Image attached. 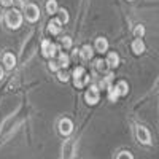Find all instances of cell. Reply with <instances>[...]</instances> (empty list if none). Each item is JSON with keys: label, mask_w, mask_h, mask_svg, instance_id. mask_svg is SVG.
I'll use <instances>...</instances> for the list:
<instances>
[{"label": "cell", "mask_w": 159, "mask_h": 159, "mask_svg": "<svg viewBox=\"0 0 159 159\" xmlns=\"http://www.w3.org/2000/svg\"><path fill=\"white\" fill-rule=\"evenodd\" d=\"M5 22H7V25L10 29H18L22 24V15L18 10H10L5 15Z\"/></svg>", "instance_id": "cell-1"}, {"label": "cell", "mask_w": 159, "mask_h": 159, "mask_svg": "<svg viewBox=\"0 0 159 159\" xmlns=\"http://www.w3.org/2000/svg\"><path fill=\"white\" fill-rule=\"evenodd\" d=\"M24 13H25V18H27V21H30V22H35V21L40 19V8H38L35 3L24 5Z\"/></svg>", "instance_id": "cell-2"}, {"label": "cell", "mask_w": 159, "mask_h": 159, "mask_svg": "<svg viewBox=\"0 0 159 159\" xmlns=\"http://www.w3.org/2000/svg\"><path fill=\"white\" fill-rule=\"evenodd\" d=\"M135 135H137V140L143 145H151V134L147 127L143 126H137L135 127Z\"/></svg>", "instance_id": "cell-3"}, {"label": "cell", "mask_w": 159, "mask_h": 159, "mask_svg": "<svg viewBox=\"0 0 159 159\" xmlns=\"http://www.w3.org/2000/svg\"><path fill=\"white\" fill-rule=\"evenodd\" d=\"M42 52H43L45 57L52 59V57L57 54V45L51 43L49 40H43V42H42Z\"/></svg>", "instance_id": "cell-4"}, {"label": "cell", "mask_w": 159, "mask_h": 159, "mask_svg": "<svg viewBox=\"0 0 159 159\" xmlns=\"http://www.w3.org/2000/svg\"><path fill=\"white\" fill-rule=\"evenodd\" d=\"M84 99H86V102H88L89 105H96V103L99 102V99H100L99 88H97L96 84L89 86V89L86 91V94H84Z\"/></svg>", "instance_id": "cell-5"}, {"label": "cell", "mask_w": 159, "mask_h": 159, "mask_svg": "<svg viewBox=\"0 0 159 159\" xmlns=\"http://www.w3.org/2000/svg\"><path fill=\"white\" fill-rule=\"evenodd\" d=\"M72 130H73V123L69 118H62L59 121V132L62 135H70Z\"/></svg>", "instance_id": "cell-6"}, {"label": "cell", "mask_w": 159, "mask_h": 159, "mask_svg": "<svg viewBox=\"0 0 159 159\" xmlns=\"http://www.w3.org/2000/svg\"><path fill=\"white\" fill-rule=\"evenodd\" d=\"M78 56L81 57V61H84V62H86V61H91L92 56H94V49H92L91 45H84L81 49H80Z\"/></svg>", "instance_id": "cell-7"}, {"label": "cell", "mask_w": 159, "mask_h": 159, "mask_svg": "<svg viewBox=\"0 0 159 159\" xmlns=\"http://www.w3.org/2000/svg\"><path fill=\"white\" fill-rule=\"evenodd\" d=\"M48 30H49L52 35H57V34H61V30H62V22H61L57 18L51 19V21H49V24H48Z\"/></svg>", "instance_id": "cell-8"}, {"label": "cell", "mask_w": 159, "mask_h": 159, "mask_svg": "<svg viewBox=\"0 0 159 159\" xmlns=\"http://www.w3.org/2000/svg\"><path fill=\"white\" fill-rule=\"evenodd\" d=\"M3 64H5V67L8 70H13L15 69V65H16V57L13 52H5L3 54Z\"/></svg>", "instance_id": "cell-9"}, {"label": "cell", "mask_w": 159, "mask_h": 159, "mask_svg": "<svg viewBox=\"0 0 159 159\" xmlns=\"http://www.w3.org/2000/svg\"><path fill=\"white\" fill-rule=\"evenodd\" d=\"M105 62H107V65H108V67L110 69H116L118 67V65H119V56H118V52H108V56H107V61H105Z\"/></svg>", "instance_id": "cell-10"}, {"label": "cell", "mask_w": 159, "mask_h": 159, "mask_svg": "<svg viewBox=\"0 0 159 159\" xmlns=\"http://www.w3.org/2000/svg\"><path fill=\"white\" fill-rule=\"evenodd\" d=\"M132 51H134V54H142V52H145V43L142 38H135L134 42H132Z\"/></svg>", "instance_id": "cell-11"}, {"label": "cell", "mask_w": 159, "mask_h": 159, "mask_svg": "<svg viewBox=\"0 0 159 159\" xmlns=\"http://www.w3.org/2000/svg\"><path fill=\"white\" fill-rule=\"evenodd\" d=\"M57 64H59V67H62V69H67L69 65H70V56L67 54V52H59Z\"/></svg>", "instance_id": "cell-12"}, {"label": "cell", "mask_w": 159, "mask_h": 159, "mask_svg": "<svg viewBox=\"0 0 159 159\" xmlns=\"http://www.w3.org/2000/svg\"><path fill=\"white\" fill-rule=\"evenodd\" d=\"M96 49H97L99 52H107V49H108L107 38H103V37L97 38V40H96Z\"/></svg>", "instance_id": "cell-13"}, {"label": "cell", "mask_w": 159, "mask_h": 159, "mask_svg": "<svg viewBox=\"0 0 159 159\" xmlns=\"http://www.w3.org/2000/svg\"><path fill=\"white\" fill-rule=\"evenodd\" d=\"M107 91H108V100L110 102H116L119 97V92H118V89H116V86H113V84H110L108 88H107Z\"/></svg>", "instance_id": "cell-14"}, {"label": "cell", "mask_w": 159, "mask_h": 159, "mask_svg": "<svg viewBox=\"0 0 159 159\" xmlns=\"http://www.w3.org/2000/svg\"><path fill=\"white\" fill-rule=\"evenodd\" d=\"M89 81H91V76L84 73L81 78H76V80H73V84H75L76 88H84V86H86Z\"/></svg>", "instance_id": "cell-15"}, {"label": "cell", "mask_w": 159, "mask_h": 159, "mask_svg": "<svg viewBox=\"0 0 159 159\" xmlns=\"http://www.w3.org/2000/svg\"><path fill=\"white\" fill-rule=\"evenodd\" d=\"M111 81H113V73H107L103 76V80L99 83V86L97 88H102V89H107L110 84H111Z\"/></svg>", "instance_id": "cell-16"}, {"label": "cell", "mask_w": 159, "mask_h": 159, "mask_svg": "<svg viewBox=\"0 0 159 159\" xmlns=\"http://www.w3.org/2000/svg\"><path fill=\"white\" fill-rule=\"evenodd\" d=\"M116 89L119 92V96H127V92H129V84L126 81H119L116 84Z\"/></svg>", "instance_id": "cell-17"}, {"label": "cell", "mask_w": 159, "mask_h": 159, "mask_svg": "<svg viewBox=\"0 0 159 159\" xmlns=\"http://www.w3.org/2000/svg\"><path fill=\"white\" fill-rule=\"evenodd\" d=\"M57 2L56 0H48L46 2V11L49 13V15H54V13H57Z\"/></svg>", "instance_id": "cell-18"}, {"label": "cell", "mask_w": 159, "mask_h": 159, "mask_svg": "<svg viewBox=\"0 0 159 159\" xmlns=\"http://www.w3.org/2000/svg\"><path fill=\"white\" fill-rule=\"evenodd\" d=\"M107 67H108V65H107V62H105V61H102V59H97L96 62H94V69L97 70V72H105V70H107Z\"/></svg>", "instance_id": "cell-19"}, {"label": "cell", "mask_w": 159, "mask_h": 159, "mask_svg": "<svg viewBox=\"0 0 159 159\" xmlns=\"http://www.w3.org/2000/svg\"><path fill=\"white\" fill-rule=\"evenodd\" d=\"M57 11H59V21L64 24V22H69V13H67V10H64V8H57Z\"/></svg>", "instance_id": "cell-20"}, {"label": "cell", "mask_w": 159, "mask_h": 159, "mask_svg": "<svg viewBox=\"0 0 159 159\" xmlns=\"http://www.w3.org/2000/svg\"><path fill=\"white\" fill-rule=\"evenodd\" d=\"M86 73V70H84V67H76L75 70H73V73H72V76H73V80H76V78H81L83 75Z\"/></svg>", "instance_id": "cell-21"}, {"label": "cell", "mask_w": 159, "mask_h": 159, "mask_svg": "<svg viewBox=\"0 0 159 159\" xmlns=\"http://www.w3.org/2000/svg\"><path fill=\"white\" fill-rule=\"evenodd\" d=\"M134 34H135V37H137V38H142V37L145 35V27H143L142 24H139L137 27L134 29Z\"/></svg>", "instance_id": "cell-22"}, {"label": "cell", "mask_w": 159, "mask_h": 159, "mask_svg": "<svg viewBox=\"0 0 159 159\" xmlns=\"http://www.w3.org/2000/svg\"><path fill=\"white\" fill-rule=\"evenodd\" d=\"M61 45L64 48H72V38L70 37H62L61 38Z\"/></svg>", "instance_id": "cell-23"}, {"label": "cell", "mask_w": 159, "mask_h": 159, "mask_svg": "<svg viewBox=\"0 0 159 159\" xmlns=\"http://www.w3.org/2000/svg\"><path fill=\"white\" fill-rule=\"evenodd\" d=\"M116 159H134V156H132L130 151H121V153L118 154Z\"/></svg>", "instance_id": "cell-24"}, {"label": "cell", "mask_w": 159, "mask_h": 159, "mask_svg": "<svg viewBox=\"0 0 159 159\" xmlns=\"http://www.w3.org/2000/svg\"><path fill=\"white\" fill-rule=\"evenodd\" d=\"M48 67H49V70H52V72H57V70L61 69L59 64H57V61H52V59L48 62Z\"/></svg>", "instance_id": "cell-25"}, {"label": "cell", "mask_w": 159, "mask_h": 159, "mask_svg": "<svg viewBox=\"0 0 159 159\" xmlns=\"http://www.w3.org/2000/svg\"><path fill=\"white\" fill-rule=\"evenodd\" d=\"M57 78H59V81H69V73H65V72H61L57 70Z\"/></svg>", "instance_id": "cell-26"}, {"label": "cell", "mask_w": 159, "mask_h": 159, "mask_svg": "<svg viewBox=\"0 0 159 159\" xmlns=\"http://www.w3.org/2000/svg\"><path fill=\"white\" fill-rule=\"evenodd\" d=\"M13 2H15V0H0V3H2L3 7H11Z\"/></svg>", "instance_id": "cell-27"}, {"label": "cell", "mask_w": 159, "mask_h": 159, "mask_svg": "<svg viewBox=\"0 0 159 159\" xmlns=\"http://www.w3.org/2000/svg\"><path fill=\"white\" fill-rule=\"evenodd\" d=\"M3 78V69H2V65H0V80Z\"/></svg>", "instance_id": "cell-28"}, {"label": "cell", "mask_w": 159, "mask_h": 159, "mask_svg": "<svg viewBox=\"0 0 159 159\" xmlns=\"http://www.w3.org/2000/svg\"><path fill=\"white\" fill-rule=\"evenodd\" d=\"M129 2H130V0H129Z\"/></svg>", "instance_id": "cell-29"}]
</instances>
